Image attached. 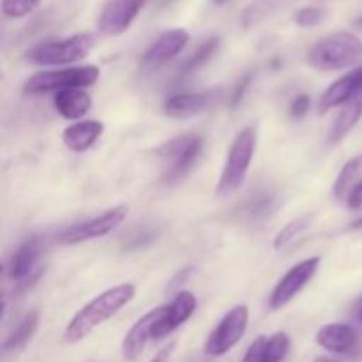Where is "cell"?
I'll use <instances>...</instances> for the list:
<instances>
[{"mask_svg":"<svg viewBox=\"0 0 362 362\" xmlns=\"http://www.w3.org/2000/svg\"><path fill=\"white\" fill-rule=\"evenodd\" d=\"M134 296H136V286L133 283H120L101 292L71 318L64 331V341L69 345L83 341L99 325L115 317L124 306H127Z\"/></svg>","mask_w":362,"mask_h":362,"instance_id":"cell-1","label":"cell"},{"mask_svg":"<svg viewBox=\"0 0 362 362\" xmlns=\"http://www.w3.org/2000/svg\"><path fill=\"white\" fill-rule=\"evenodd\" d=\"M362 60V41L352 32H334L308 52V64L317 71H341Z\"/></svg>","mask_w":362,"mask_h":362,"instance_id":"cell-2","label":"cell"},{"mask_svg":"<svg viewBox=\"0 0 362 362\" xmlns=\"http://www.w3.org/2000/svg\"><path fill=\"white\" fill-rule=\"evenodd\" d=\"M258 131L255 126H247L237 133L232 145H230V151L228 156H226L225 166L221 170V175H219L218 186H216V197H232L243 186L244 179H246L247 172H250L251 161L255 158Z\"/></svg>","mask_w":362,"mask_h":362,"instance_id":"cell-3","label":"cell"},{"mask_svg":"<svg viewBox=\"0 0 362 362\" xmlns=\"http://www.w3.org/2000/svg\"><path fill=\"white\" fill-rule=\"evenodd\" d=\"M202 152H204V138L197 133H184L165 141L156 151V154L166 163L163 180L166 184H175L182 180L194 168Z\"/></svg>","mask_w":362,"mask_h":362,"instance_id":"cell-4","label":"cell"},{"mask_svg":"<svg viewBox=\"0 0 362 362\" xmlns=\"http://www.w3.org/2000/svg\"><path fill=\"white\" fill-rule=\"evenodd\" d=\"M101 76L98 66H76L67 69L41 71L25 81L23 90L27 94H48V92L66 90V88H88Z\"/></svg>","mask_w":362,"mask_h":362,"instance_id":"cell-5","label":"cell"},{"mask_svg":"<svg viewBox=\"0 0 362 362\" xmlns=\"http://www.w3.org/2000/svg\"><path fill=\"white\" fill-rule=\"evenodd\" d=\"M94 39L88 34H74L71 37L41 42L27 52V60L35 66H67L88 57Z\"/></svg>","mask_w":362,"mask_h":362,"instance_id":"cell-6","label":"cell"},{"mask_svg":"<svg viewBox=\"0 0 362 362\" xmlns=\"http://www.w3.org/2000/svg\"><path fill=\"white\" fill-rule=\"evenodd\" d=\"M127 212H129L127 205H115V207L108 209L103 214L85 219V221L76 223V225L66 226V228L57 233L55 240L62 246H74V244L87 243V240L101 239V237L108 235V233H112L113 230L122 225L124 219L127 218Z\"/></svg>","mask_w":362,"mask_h":362,"instance_id":"cell-7","label":"cell"},{"mask_svg":"<svg viewBox=\"0 0 362 362\" xmlns=\"http://www.w3.org/2000/svg\"><path fill=\"white\" fill-rule=\"evenodd\" d=\"M250 324V308L246 304L233 306L209 334L205 341V354L209 357H223L235 349L244 338Z\"/></svg>","mask_w":362,"mask_h":362,"instance_id":"cell-8","label":"cell"},{"mask_svg":"<svg viewBox=\"0 0 362 362\" xmlns=\"http://www.w3.org/2000/svg\"><path fill=\"white\" fill-rule=\"evenodd\" d=\"M320 257H311L306 260L299 262L297 265H293L285 276L278 281V285L274 286V290L271 292L269 297V308L272 311L283 310L286 304L292 303L304 288L311 283V279L317 274L318 267H320Z\"/></svg>","mask_w":362,"mask_h":362,"instance_id":"cell-9","label":"cell"},{"mask_svg":"<svg viewBox=\"0 0 362 362\" xmlns=\"http://www.w3.org/2000/svg\"><path fill=\"white\" fill-rule=\"evenodd\" d=\"M42 265V244L37 237L27 239L11 257L9 278L18 290H27L41 278Z\"/></svg>","mask_w":362,"mask_h":362,"instance_id":"cell-10","label":"cell"},{"mask_svg":"<svg viewBox=\"0 0 362 362\" xmlns=\"http://www.w3.org/2000/svg\"><path fill=\"white\" fill-rule=\"evenodd\" d=\"M223 98V88H209L204 92H186V94L170 95L163 103V112L172 119H189L200 115L216 105Z\"/></svg>","mask_w":362,"mask_h":362,"instance_id":"cell-11","label":"cell"},{"mask_svg":"<svg viewBox=\"0 0 362 362\" xmlns=\"http://www.w3.org/2000/svg\"><path fill=\"white\" fill-rule=\"evenodd\" d=\"M189 42V32L186 28H172L166 30L145 49L141 57V66L145 69H158L163 64L170 62L173 57L179 55Z\"/></svg>","mask_w":362,"mask_h":362,"instance_id":"cell-12","label":"cell"},{"mask_svg":"<svg viewBox=\"0 0 362 362\" xmlns=\"http://www.w3.org/2000/svg\"><path fill=\"white\" fill-rule=\"evenodd\" d=\"M194 310H197V297L193 296V292L182 290V292L177 293L172 303L165 304V313L156 325L152 341H161L166 336L175 332L180 325H184L193 317Z\"/></svg>","mask_w":362,"mask_h":362,"instance_id":"cell-13","label":"cell"},{"mask_svg":"<svg viewBox=\"0 0 362 362\" xmlns=\"http://www.w3.org/2000/svg\"><path fill=\"white\" fill-rule=\"evenodd\" d=\"M145 0H110L99 16V30L106 35H120L133 25Z\"/></svg>","mask_w":362,"mask_h":362,"instance_id":"cell-14","label":"cell"},{"mask_svg":"<svg viewBox=\"0 0 362 362\" xmlns=\"http://www.w3.org/2000/svg\"><path fill=\"white\" fill-rule=\"evenodd\" d=\"M163 313H165V306L154 308V310L147 311L144 317L138 318L133 324V327L126 332L122 341V357L126 361H136L141 356L148 341H152V334L161 320Z\"/></svg>","mask_w":362,"mask_h":362,"instance_id":"cell-15","label":"cell"},{"mask_svg":"<svg viewBox=\"0 0 362 362\" xmlns=\"http://www.w3.org/2000/svg\"><path fill=\"white\" fill-rule=\"evenodd\" d=\"M315 341L325 352L334 356H352L359 349V338L352 325L349 324H327L317 331Z\"/></svg>","mask_w":362,"mask_h":362,"instance_id":"cell-16","label":"cell"},{"mask_svg":"<svg viewBox=\"0 0 362 362\" xmlns=\"http://www.w3.org/2000/svg\"><path fill=\"white\" fill-rule=\"evenodd\" d=\"M103 133H105V124L99 120H78L62 131V141L71 152L80 154L94 147Z\"/></svg>","mask_w":362,"mask_h":362,"instance_id":"cell-17","label":"cell"},{"mask_svg":"<svg viewBox=\"0 0 362 362\" xmlns=\"http://www.w3.org/2000/svg\"><path fill=\"white\" fill-rule=\"evenodd\" d=\"M362 81V66H357L356 69L349 71L341 78L334 81L327 90L324 92L320 99L322 112H329L332 108H341L350 98L357 92Z\"/></svg>","mask_w":362,"mask_h":362,"instance_id":"cell-18","label":"cell"},{"mask_svg":"<svg viewBox=\"0 0 362 362\" xmlns=\"http://www.w3.org/2000/svg\"><path fill=\"white\" fill-rule=\"evenodd\" d=\"M53 106L57 113L67 120H80L92 108V98L85 88H66L53 95Z\"/></svg>","mask_w":362,"mask_h":362,"instance_id":"cell-19","label":"cell"},{"mask_svg":"<svg viewBox=\"0 0 362 362\" xmlns=\"http://www.w3.org/2000/svg\"><path fill=\"white\" fill-rule=\"evenodd\" d=\"M362 119V81L357 88L356 94L341 106L339 113L336 115L334 122H332L331 131H329V141L331 144H339L354 127Z\"/></svg>","mask_w":362,"mask_h":362,"instance_id":"cell-20","label":"cell"},{"mask_svg":"<svg viewBox=\"0 0 362 362\" xmlns=\"http://www.w3.org/2000/svg\"><path fill=\"white\" fill-rule=\"evenodd\" d=\"M37 327L39 313L37 311H28V313L21 318L20 324L11 331V334L7 336L6 341H4V354H16L20 352V350H23L25 346L30 343V339L34 338L35 332H37Z\"/></svg>","mask_w":362,"mask_h":362,"instance_id":"cell-21","label":"cell"},{"mask_svg":"<svg viewBox=\"0 0 362 362\" xmlns=\"http://www.w3.org/2000/svg\"><path fill=\"white\" fill-rule=\"evenodd\" d=\"M362 182V154L349 159L339 170L338 177L332 186V193L338 200H349L352 191Z\"/></svg>","mask_w":362,"mask_h":362,"instance_id":"cell-22","label":"cell"},{"mask_svg":"<svg viewBox=\"0 0 362 362\" xmlns=\"http://www.w3.org/2000/svg\"><path fill=\"white\" fill-rule=\"evenodd\" d=\"M219 42H221V39H219L218 35L205 39V41L182 62V66H180V76H187V74L194 73V71H198L200 67H204L205 64L216 55V52H218L219 48Z\"/></svg>","mask_w":362,"mask_h":362,"instance_id":"cell-23","label":"cell"},{"mask_svg":"<svg viewBox=\"0 0 362 362\" xmlns=\"http://www.w3.org/2000/svg\"><path fill=\"white\" fill-rule=\"evenodd\" d=\"M313 219H315L313 214H303L299 216V218H293L292 221L286 223V225L276 233L274 243H272L274 244V250H283V247L288 246L290 243H293L297 237L303 235L308 228H311Z\"/></svg>","mask_w":362,"mask_h":362,"instance_id":"cell-24","label":"cell"},{"mask_svg":"<svg viewBox=\"0 0 362 362\" xmlns=\"http://www.w3.org/2000/svg\"><path fill=\"white\" fill-rule=\"evenodd\" d=\"M290 352V336L285 331H278L265 338L262 350V362H283Z\"/></svg>","mask_w":362,"mask_h":362,"instance_id":"cell-25","label":"cell"},{"mask_svg":"<svg viewBox=\"0 0 362 362\" xmlns=\"http://www.w3.org/2000/svg\"><path fill=\"white\" fill-rule=\"evenodd\" d=\"M276 7H278V0H255L243 14L244 27H251V25L262 21L265 16H269Z\"/></svg>","mask_w":362,"mask_h":362,"instance_id":"cell-26","label":"cell"},{"mask_svg":"<svg viewBox=\"0 0 362 362\" xmlns=\"http://www.w3.org/2000/svg\"><path fill=\"white\" fill-rule=\"evenodd\" d=\"M42 0H2V14L11 20L25 18L34 13Z\"/></svg>","mask_w":362,"mask_h":362,"instance_id":"cell-27","label":"cell"},{"mask_svg":"<svg viewBox=\"0 0 362 362\" xmlns=\"http://www.w3.org/2000/svg\"><path fill=\"white\" fill-rule=\"evenodd\" d=\"M324 16H325V13L320 9V7L308 6V7H303V9L297 11L296 16H293V21H296L299 27L310 28V27H315V25L322 23Z\"/></svg>","mask_w":362,"mask_h":362,"instance_id":"cell-28","label":"cell"},{"mask_svg":"<svg viewBox=\"0 0 362 362\" xmlns=\"http://www.w3.org/2000/svg\"><path fill=\"white\" fill-rule=\"evenodd\" d=\"M310 106H311L310 95L308 94L297 95V98L292 101V105H290V110H288L290 117H292V119H303V117L310 112Z\"/></svg>","mask_w":362,"mask_h":362,"instance_id":"cell-29","label":"cell"},{"mask_svg":"<svg viewBox=\"0 0 362 362\" xmlns=\"http://www.w3.org/2000/svg\"><path fill=\"white\" fill-rule=\"evenodd\" d=\"M194 274V269L193 267H184V269H180L179 272H177L175 276H173L172 279H170V283H168V286H166V290H168V292H182V286L186 285L187 281H189V278L191 276Z\"/></svg>","mask_w":362,"mask_h":362,"instance_id":"cell-30","label":"cell"},{"mask_svg":"<svg viewBox=\"0 0 362 362\" xmlns=\"http://www.w3.org/2000/svg\"><path fill=\"white\" fill-rule=\"evenodd\" d=\"M267 336H258L250 346H247L246 354H244L240 362H262V350H264V343Z\"/></svg>","mask_w":362,"mask_h":362,"instance_id":"cell-31","label":"cell"},{"mask_svg":"<svg viewBox=\"0 0 362 362\" xmlns=\"http://www.w3.org/2000/svg\"><path fill=\"white\" fill-rule=\"evenodd\" d=\"M251 80H253V74L250 73V74H246V76H244L243 80L239 81V83H237L235 90H233V94H232V108L239 106V103L243 101L244 94H246V90H247V88H250Z\"/></svg>","mask_w":362,"mask_h":362,"instance_id":"cell-32","label":"cell"},{"mask_svg":"<svg viewBox=\"0 0 362 362\" xmlns=\"http://www.w3.org/2000/svg\"><path fill=\"white\" fill-rule=\"evenodd\" d=\"M177 349V341H172L168 343V345L163 346L161 350H159L158 354H156L154 357H152L151 362H170V359H172L173 352H175Z\"/></svg>","mask_w":362,"mask_h":362,"instance_id":"cell-33","label":"cell"},{"mask_svg":"<svg viewBox=\"0 0 362 362\" xmlns=\"http://www.w3.org/2000/svg\"><path fill=\"white\" fill-rule=\"evenodd\" d=\"M346 205H349L350 209H354V211L362 209V182L352 191V194H350L349 200H346Z\"/></svg>","mask_w":362,"mask_h":362,"instance_id":"cell-34","label":"cell"},{"mask_svg":"<svg viewBox=\"0 0 362 362\" xmlns=\"http://www.w3.org/2000/svg\"><path fill=\"white\" fill-rule=\"evenodd\" d=\"M313 362H338V361L331 359V357H317Z\"/></svg>","mask_w":362,"mask_h":362,"instance_id":"cell-35","label":"cell"},{"mask_svg":"<svg viewBox=\"0 0 362 362\" xmlns=\"http://www.w3.org/2000/svg\"><path fill=\"white\" fill-rule=\"evenodd\" d=\"M211 2L214 4V6H225V4L232 2V0H211Z\"/></svg>","mask_w":362,"mask_h":362,"instance_id":"cell-36","label":"cell"},{"mask_svg":"<svg viewBox=\"0 0 362 362\" xmlns=\"http://www.w3.org/2000/svg\"><path fill=\"white\" fill-rule=\"evenodd\" d=\"M352 228H354V230L362 228V218H359V219H357V221H354V223H352Z\"/></svg>","mask_w":362,"mask_h":362,"instance_id":"cell-37","label":"cell"},{"mask_svg":"<svg viewBox=\"0 0 362 362\" xmlns=\"http://www.w3.org/2000/svg\"><path fill=\"white\" fill-rule=\"evenodd\" d=\"M354 23H356V25H357V27H362V16H359V18H357V20H356V21H354Z\"/></svg>","mask_w":362,"mask_h":362,"instance_id":"cell-38","label":"cell"},{"mask_svg":"<svg viewBox=\"0 0 362 362\" xmlns=\"http://www.w3.org/2000/svg\"><path fill=\"white\" fill-rule=\"evenodd\" d=\"M359 320L362 322V306L359 308Z\"/></svg>","mask_w":362,"mask_h":362,"instance_id":"cell-39","label":"cell"}]
</instances>
